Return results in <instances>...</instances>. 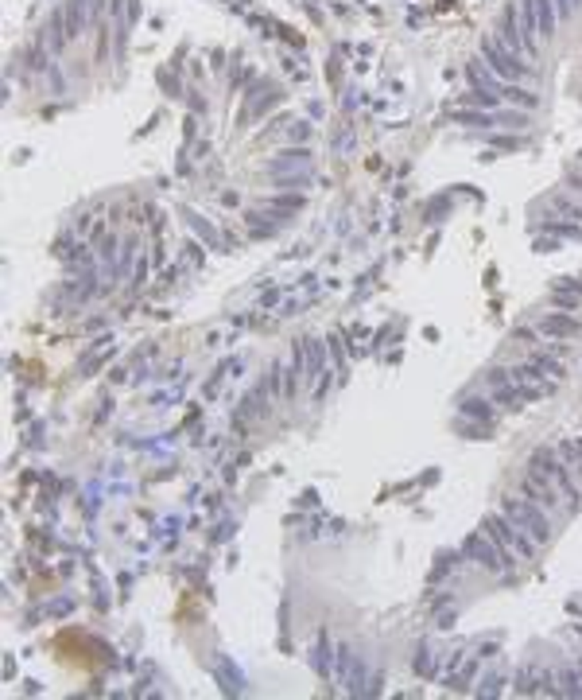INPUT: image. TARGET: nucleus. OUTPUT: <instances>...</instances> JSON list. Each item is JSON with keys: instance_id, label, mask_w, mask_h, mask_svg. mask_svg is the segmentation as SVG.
Returning <instances> with one entry per match:
<instances>
[{"instance_id": "obj_2", "label": "nucleus", "mask_w": 582, "mask_h": 700, "mask_svg": "<svg viewBox=\"0 0 582 700\" xmlns=\"http://www.w3.org/2000/svg\"><path fill=\"white\" fill-rule=\"evenodd\" d=\"M505 510H508V517H513L520 529H528V533H536V537H543L548 533V525H543V517L536 514L528 502H520V498H513V502H505Z\"/></svg>"}, {"instance_id": "obj_1", "label": "nucleus", "mask_w": 582, "mask_h": 700, "mask_svg": "<svg viewBox=\"0 0 582 700\" xmlns=\"http://www.w3.org/2000/svg\"><path fill=\"white\" fill-rule=\"evenodd\" d=\"M482 62H485V67H489L497 78H505V82H516V78L528 74V67L516 59V51H508V47L497 39V35H489V39L482 43Z\"/></svg>"}, {"instance_id": "obj_3", "label": "nucleus", "mask_w": 582, "mask_h": 700, "mask_svg": "<svg viewBox=\"0 0 582 700\" xmlns=\"http://www.w3.org/2000/svg\"><path fill=\"white\" fill-rule=\"evenodd\" d=\"M311 164V152L307 148H287L280 160H272V171H287V168H307Z\"/></svg>"}]
</instances>
